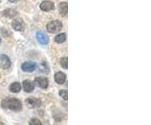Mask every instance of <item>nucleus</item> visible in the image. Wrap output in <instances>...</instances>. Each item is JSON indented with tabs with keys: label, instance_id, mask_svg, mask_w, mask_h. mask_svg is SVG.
Instances as JSON below:
<instances>
[{
	"label": "nucleus",
	"instance_id": "nucleus-5",
	"mask_svg": "<svg viewBox=\"0 0 151 125\" xmlns=\"http://www.w3.org/2000/svg\"><path fill=\"white\" fill-rule=\"evenodd\" d=\"M35 83L38 85L40 87L45 89L47 88L49 86V81L46 77H43V76H39L36 77L35 80Z\"/></svg>",
	"mask_w": 151,
	"mask_h": 125
},
{
	"label": "nucleus",
	"instance_id": "nucleus-14",
	"mask_svg": "<svg viewBox=\"0 0 151 125\" xmlns=\"http://www.w3.org/2000/svg\"><path fill=\"white\" fill-rule=\"evenodd\" d=\"M9 90L14 93H19L21 91V85L19 82H14L9 86Z\"/></svg>",
	"mask_w": 151,
	"mask_h": 125
},
{
	"label": "nucleus",
	"instance_id": "nucleus-20",
	"mask_svg": "<svg viewBox=\"0 0 151 125\" xmlns=\"http://www.w3.org/2000/svg\"><path fill=\"white\" fill-rule=\"evenodd\" d=\"M1 41H2V40H1V38H0V43H1Z\"/></svg>",
	"mask_w": 151,
	"mask_h": 125
},
{
	"label": "nucleus",
	"instance_id": "nucleus-7",
	"mask_svg": "<svg viewBox=\"0 0 151 125\" xmlns=\"http://www.w3.org/2000/svg\"><path fill=\"white\" fill-rule=\"evenodd\" d=\"M0 65L4 69H9L11 66L10 59L6 55H0Z\"/></svg>",
	"mask_w": 151,
	"mask_h": 125
},
{
	"label": "nucleus",
	"instance_id": "nucleus-18",
	"mask_svg": "<svg viewBox=\"0 0 151 125\" xmlns=\"http://www.w3.org/2000/svg\"><path fill=\"white\" fill-rule=\"evenodd\" d=\"M29 125H43L42 123L38 119H31L30 121L29 122Z\"/></svg>",
	"mask_w": 151,
	"mask_h": 125
},
{
	"label": "nucleus",
	"instance_id": "nucleus-11",
	"mask_svg": "<svg viewBox=\"0 0 151 125\" xmlns=\"http://www.w3.org/2000/svg\"><path fill=\"white\" fill-rule=\"evenodd\" d=\"M23 89L26 93H31L35 89V84L29 80H25L23 82Z\"/></svg>",
	"mask_w": 151,
	"mask_h": 125
},
{
	"label": "nucleus",
	"instance_id": "nucleus-1",
	"mask_svg": "<svg viewBox=\"0 0 151 125\" xmlns=\"http://www.w3.org/2000/svg\"><path fill=\"white\" fill-rule=\"evenodd\" d=\"M2 107L4 108H9L14 112H20L23 108L22 103L17 98H8L2 101Z\"/></svg>",
	"mask_w": 151,
	"mask_h": 125
},
{
	"label": "nucleus",
	"instance_id": "nucleus-10",
	"mask_svg": "<svg viewBox=\"0 0 151 125\" xmlns=\"http://www.w3.org/2000/svg\"><path fill=\"white\" fill-rule=\"evenodd\" d=\"M40 9L43 11H45V12H48V11L53 10L55 8L54 4L50 1H44L41 3L40 4Z\"/></svg>",
	"mask_w": 151,
	"mask_h": 125
},
{
	"label": "nucleus",
	"instance_id": "nucleus-9",
	"mask_svg": "<svg viewBox=\"0 0 151 125\" xmlns=\"http://www.w3.org/2000/svg\"><path fill=\"white\" fill-rule=\"evenodd\" d=\"M54 78L56 83L61 85V84H63L65 82V80H66V75H65V73L61 72V71H58V72H56L55 74Z\"/></svg>",
	"mask_w": 151,
	"mask_h": 125
},
{
	"label": "nucleus",
	"instance_id": "nucleus-17",
	"mask_svg": "<svg viewBox=\"0 0 151 125\" xmlns=\"http://www.w3.org/2000/svg\"><path fill=\"white\" fill-rule=\"evenodd\" d=\"M60 96L61 97V98H63L64 100H67L68 99V93H67V91L66 90H60L59 92Z\"/></svg>",
	"mask_w": 151,
	"mask_h": 125
},
{
	"label": "nucleus",
	"instance_id": "nucleus-8",
	"mask_svg": "<svg viewBox=\"0 0 151 125\" xmlns=\"http://www.w3.org/2000/svg\"><path fill=\"white\" fill-rule=\"evenodd\" d=\"M36 38L37 40L39 41V43L41 45H47L49 43V38L48 36L46 35V34H45L44 32L41 31H38L36 33Z\"/></svg>",
	"mask_w": 151,
	"mask_h": 125
},
{
	"label": "nucleus",
	"instance_id": "nucleus-6",
	"mask_svg": "<svg viewBox=\"0 0 151 125\" xmlns=\"http://www.w3.org/2000/svg\"><path fill=\"white\" fill-rule=\"evenodd\" d=\"M21 68L25 72H32L36 69V64L33 61H27L21 65Z\"/></svg>",
	"mask_w": 151,
	"mask_h": 125
},
{
	"label": "nucleus",
	"instance_id": "nucleus-19",
	"mask_svg": "<svg viewBox=\"0 0 151 125\" xmlns=\"http://www.w3.org/2000/svg\"><path fill=\"white\" fill-rule=\"evenodd\" d=\"M18 1H19V0H9V2L11 3H17Z\"/></svg>",
	"mask_w": 151,
	"mask_h": 125
},
{
	"label": "nucleus",
	"instance_id": "nucleus-12",
	"mask_svg": "<svg viewBox=\"0 0 151 125\" xmlns=\"http://www.w3.org/2000/svg\"><path fill=\"white\" fill-rule=\"evenodd\" d=\"M59 12L60 15L65 16L68 13V4L67 3H60L59 4Z\"/></svg>",
	"mask_w": 151,
	"mask_h": 125
},
{
	"label": "nucleus",
	"instance_id": "nucleus-15",
	"mask_svg": "<svg viewBox=\"0 0 151 125\" xmlns=\"http://www.w3.org/2000/svg\"><path fill=\"white\" fill-rule=\"evenodd\" d=\"M65 40H66V34H65V33H61V34H59L58 35L55 36V41L56 43L61 44L63 43Z\"/></svg>",
	"mask_w": 151,
	"mask_h": 125
},
{
	"label": "nucleus",
	"instance_id": "nucleus-2",
	"mask_svg": "<svg viewBox=\"0 0 151 125\" xmlns=\"http://www.w3.org/2000/svg\"><path fill=\"white\" fill-rule=\"evenodd\" d=\"M46 27H47V30L49 33L55 34V33L59 32L62 29V23L59 20H53V21L50 22Z\"/></svg>",
	"mask_w": 151,
	"mask_h": 125
},
{
	"label": "nucleus",
	"instance_id": "nucleus-4",
	"mask_svg": "<svg viewBox=\"0 0 151 125\" xmlns=\"http://www.w3.org/2000/svg\"><path fill=\"white\" fill-rule=\"evenodd\" d=\"M12 27L16 31H24L25 25L21 19H16L12 22Z\"/></svg>",
	"mask_w": 151,
	"mask_h": 125
},
{
	"label": "nucleus",
	"instance_id": "nucleus-3",
	"mask_svg": "<svg viewBox=\"0 0 151 125\" xmlns=\"http://www.w3.org/2000/svg\"><path fill=\"white\" fill-rule=\"evenodd\" d=\"M25 103L29 108H36L40 107V105H41V101L38 98H27Z\"/></svg>",
	"mask_w": 151,
	"mask_h": 125
},
{
	"label": "nucleus",
	"instance_id": "nucleus-13",
	"mask_svg": "<svg viewBox=\"0 0 151 125\" xmlns=\"http://www.w3.org/2000/svg\"><path fill=\"white\" fill-rule=\"evenodd\" d=\"M3 14L7 18H14L15 16H17L19 14H18V12L15 11L14 9H5V10L3 12Z\"/></svg>",
	"mask_w": 151,
	"mask_h": 125
},
{
	"label": "nucleus",
	"instance_id": "nucleus-16",
	"mask_svg": "<svg viewBox=\"0 0 151 125\" xmlns=\"http://www.w3.org/2000/svg\"><path fill=\"white\" fill-rule=\"evenodd\" d=\"M60 62L61 66H62L64 69H67V67H68V59H67V57H63V58H61Z\"/></svg>",
	"mask_w": 151,
	"mask_h": 125
}]
</instances>
